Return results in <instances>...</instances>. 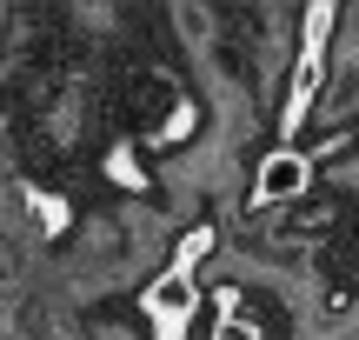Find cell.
Masks as SVG:
<instances>
[{"mask_svg": "<svg viewBox=\"0 0 359 340\" xmlns=\"http://www.w3.org/2000/svg\"><path fill=\"white\" fill-rule=\"evenodd\" d=\"M306 181H313V160L293 154V147H280V154L259 160V174H253V200H259V207H293V200L306 194Z\"/></svg>", "mask_w": 359, "mask_h": 340, "instance_id": "cell-1", "label": "cell"}, {"mask_svg": "<svg viewBox=\"0 0 359 340\" xmlns=\"http://www.w3.org/2000/svg\"><path fill=\"white\" fill-rule=\"evenodd\" d=\"M200 307V287H193V274H180V267H167V274L147 287V314L160 320V334L167 340H180L187 334V314Z\"/></svg>", "mask_w": 359, "mask_h": 340, "instance_id": "cell-2", "label": "cell"}, {"mask_svg": "<svg viewBox=\"0 0 359 340\" xmlns=\"http://www.w3.org/2000/svg\"><path fill=\"white\" fill-rule=\"evenodd\" d=\"M213 340H259V327H253L246 314H226V320L213 327Z\"/></svg>", "mask_w": 359, "mask_h": 340, "instance_id": "cell-3", "label": "cell"}]
</instances>
